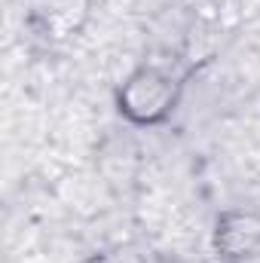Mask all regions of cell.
<instances>
[{
    "label": "cell",
    "mask_w": 260,
    "mask_h": 263,
    "mask_svg": "<svg viewBox=\"0 0 260 263\" xmlns=\"http://www.w3.org/2000/svg\"><path fill=\"white\" fill-rule=\"evenodd\" d=\"M178 89H181V83L169 70L153 67V65L138 67L123 83V89L117 95L120 114L129 117L132 123H138V126H153V123L165 120L175 110Z\"/></svg>",
    "instance_id": "cell-1"
}]
</instances>
